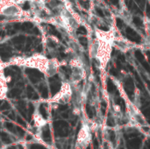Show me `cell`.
Masks as SVG:
<instances>
[{"mask_svg": "<svg viewBox=\"0 0 150 149\" xmlns=\"http://www.w3.org/2000/svg\"><path fill=\"white\" fill-rule=\"evenodd\" d=\"M13 62L17 63L18 65L37 68L48 77L54 76L59 68V63L57 60H49L41 54H33L26 58H17L13 61Z\"/></svg>", "mask_w": 150, "mask_h": 149, "instance_id": "obj_1", "label": "cell"}, {"mask_svg": "<svg viewBox=\"0 0 150 149\" xmlns=\"http://www.w3.org/2000/svg\"><path fill=\"white\" fill-rule=\"evenodd\" d=\"M23 14L24 11L16 0H0V15L8 18H18Z\"/></svg>", "mask_w": 150, "mask_h": 149, "instance_id": "obj_2", "label": "cell"}, {"mask_svg": "<svg viewBox=\"0 0 150 149\" xmlns=\"http://www.w3.org/2000/svg\"><path fill=\"white\" fill-rule=\"evenodd\" d=\"M99 41H100V46H99V49H98L96 60L98 61L100 68L104 69L106 67V65L111 58L113 42L104 41V40H99Z\"/></svg>", "mask_w": 150, "mask_h": 149, "instance_id": "obj_3", "label": "cell"}, {"mask_svg": "<svg viewBox=\"0 0 150 149\" xmlns=\"http://www.w3.org/2000/svg\"><path fill=\"white\" fill-rule=\"evenodd\" d=\"M91 140V127L87 123H83L77 134L76 148L85 149L86 147L90 144Z\"/></svg>", "mask_w": 150, "mask_h": 149, "instance_id": "obj_4", "label": "cell"}, {"mask_svg": "<svg viewBox=\"0 0 150 149\" xmlns=\"http://www.w3.org/2000/svg\"><path fill=\"white\" fill-rule=\"evenodd\" d=\"M72 95H73V90H72L71 84L69 83H62L59 92L56 93L50 99V102L66 103V102H69L72 98Z\"/></svg>", "mask_w": 150, "mask_h": 149, "instance_id": "obj_5", "label": "cell"}, {"mask_svg": "<svg viewBox=\"0 0 150 149\" xmlns=\"http://www.w3.org/2000/svg\"><path fill=\"white\" fill-rule=\"evenodd\" d=\"M113 46L115 47H117L118 49H120V51H127L129 49H131L134 45L133 42H130L127 40H124V39H118V38H115L114 40V42H113Z\"/></svg>", "mask_w": 150, "mask_h": 149, "instance_id": "obj_6", "label": "cell"}, {"mask_svg": "<svg viewBox=\"0 0 150 149\" xmlns=\"http://www.w3.org/2000/svg\"><path fill=\"white\" fill-rule=\"evenodd\" d=\"M33 123H34V126L38 128V129H40L42 127H44L47 122V120L38 112H35L33 113Z\"/></svg>", "mask_w": 150, "mask_h": 149, "instance_id": "obj_7", "label": "cell"}, {"mask_svg": "<svg viewBox=\"0 0 150 149\" xmlns=\"http://www.w3.org/2000/svg\"><path fill=\"white\" fill-rule=\"evenodd\" d=\"M8 87L5 77L1 74L0 75V100H4L7 97Z\"/></svg>", "mask_w": 150, "mask_h": 149, "instance_id": "obj_8", "label": "cell"}, {"mask_svg": "<svg viewBox=\"0 0 150 149\" xmlns=\"http://www.w3.org/2000/svg\"><path fill=\"white\" fill-rule=\"evenodd\" d=\"M99 46H100V41L98 39H95L93 40L92 43L90 46V56L92 59H96L98 49H99Z\"/></svg>", "mask_w": 150, "mask_h": 149, "instance_id": "obj_9", "label": "cell"}, {"mask_svg": "<svg viewBox=\"0 0 150 149\" xmlns=\"http://www.w3.org/2000/svg\"><path fill=\"white\" fill-rule=\"evenodd\" d=\"M113 111H114L116 113H120V105H113Z\"/></svg>", "mask_w": 150, "mask_h": 149, "instance_id": "obj_10", "label": "cell"}, {"mask_svg": "<svg viewBox=\"0 0 150 149\" xmlns=\"http://www.w3.org/2000/svg\"><path fill=\"white\" fill-rule=\"evenodd\" d=\"M149 3H150V0H149Z\"/></svg>", "mask_w": 150, "mask_h": 149, "instance_id": "obj_11", "label": "cell"}]
</instances>
